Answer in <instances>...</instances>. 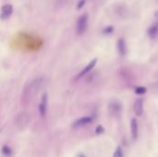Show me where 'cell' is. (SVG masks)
<instances>
[{"mask_svg": "<svg viewBox=\"0 0 158 157\" xmlns=\"http://www.w3.org/2000/svg\"><path fill=\"white\" fill-rule=\"evenodd\" d=\"M44 79L43 78H35L26 84L22 91V100L23 102H29L39 93L41 88L44 86Z\"/></svg>", "mask_w": 158, "mask_h": 157, "instance_id": "cell-1", "label": "cell"}, {"mask_svg": "<svg viewBox=\"0 0 158 157\" xmlns=\"http://www.w3.org/2000/svg\"><path fill=\"white\" fill-rule=\"evenodd\" d=\"M89 21V16L87 13L82 14L81 16L78 19L76 23V33L78 35H82L87 30Z\"/></svg>", "mask_w": 158, "mask_h": 157, "instance_id": "cell-2", "label": "cell"}, {"mask_svg": "<svg viewBox=\"0 0 158 157\" xmlns=\"http://www.w3.org/2000/svg\"><path fill=\"white\" fill-rule=\"evenodd\" d=\"M13 12V7L10 4H6L1 7L0 10V19L1 20H7Z\"/></svg>", "mask_w": 158, "mask_h": 157, "instance_id": "cell-3", "label": "cell"}, {"mask_svg": "<svg viewBox=\"0 0 158 157\" xmlns=\"http://www.w3.org/2000/svg\"><path fill=\"white\" fill-rule=\"evenodd\" d=\"M108 108L113 116L118 117V116H119L120 113H121V111H122V105L118 101H113L109 104Z\"/></svg>", "mask_w": 158, "mask_h": 157, "instance_id": "cell-4", "label": "cell"}, {"mask_svg": "<svg viewBox=\"0 0 158 157\" xmlns=\"http://www.w3.org/2000/svg\"><path fill=\"white\" fill-rule=\"evenodd\" d=\"M47 101H48V97H47V93H44L42 95V98H41V102L39 105V112L41 114V116L44 117L46 114V110H47Z\"/></svg>", "mask_w": 158, "mask_h": 157, "instance_id": "cell-5", "label": "cell"}, {"mask_svg": "<svg viewBox=\"0 0 158 157\" xmlns=\"http://www.w3.org/2000/svg\"><path fill=\"white\" fill-rule=\"evenodd\" d=\"M134 112L138 117H141L143 113V100L138 98L134 103Z\"/></svg>", "mask_w": 158, "mask_h": 157, "instance_id": "cell-6", "label": "cell"}, {"mask_svg": "<svg viewBox=\"0 0 158 157\" xmlns=\"http://www.w3.org/2000/svg\"><path fill=\"white\" fill-rule=\"evenodd\" d=\"M97 63V58H93L91 62H90L87 66H86L83 70H82V71H81V73L79 74L78 76V78H81V77H83V76H85L86 74H88L90 71H91L93 68L95 67V65Z\"/></svg>", "mask_w": 158, "mask_h": 157, "instance_id": "cell-7", "label": "cell"}, {"mask_svg": "<svg viewBox=\"0 0 158 157\" xmlns=\"http://www.w3.org/2000/svg\"><path fill=\"white\" fill-rule=\"evenodd\" d=\"M92 117H81L80 119L76 120L73 123V128H80V127H83V126H86L90 124L92 122Z\"/></svg>", "mask_w": 158, "mask_h": 157, "instance_id": "cell-8", "label": "cell"}, {"mask_svg": "<svg viewBox=\"0 0 158 157\" xmlns=\"http://www.w3.org/2000/svg\"><path fill=\"white\" fill-rule=\"evenodd\" d=\"M118 52L121 56H125L127 54V44L126 42L123 38H120V39L118 41Z\"/></svg>", "mask_w": 158, "mask_h": 157, "instance_id": "cell-9", "label": "cell"}, {"mask_svg": "<svg viewBox=\"0 0 158 157\" xmlns=\"http://www.w3.org/2000/svg\"><path fill=\"white\" fill-rule=\"evenodd\" d=\"M130 129H131V135L134 140L138 138V123L135 118H132L130 122Z\"/></svg>", "mask_w": 158, "mask_h": 157, "instance_id": "cell-10", "label": "cell"}, {"mask_svg": "<svg viewBox=\"0 0 158 157\" xmlns=\"http://www.w3.org/2000/svg\"><path fill=\"white\" fill-rule=\"evenodd\" d=\"M148 34L150 37L153 38V39L158 35V24L157 23L153 24L151 27H150L148 30Z\"/></svg>", "mask_w": 158, "mask_h": 157, "instance_id": "cell-11", "label": "cell"}, {"mask_svg": "<svg viewBox=\"0 0 158 157\" xmlns=\"http://www.w3.org/2000/svg\"><path fill=\"white\" fill-rule=\"evenodd\" d=\"M113 157H123V150L121 147H118L116 149Z\"/></svg>", "mask_w": 158, "mask_h": 157, "instance_id": "cell-12", "label": "cell"}, {"mask_svg": "<svg viewBox=\"0 0 158 157\" xmlns=\"http://www.w3.org/2000/svg\"><path fill=\"white\" fill-rule=\"evenodd\" d=\"M67 1V0H56V7H62L66 5V3Z\"/></svg>", "mask_w": 158, "mask_h": 157, "instance_id": "cell-13", "label": "cell"}, {"mask_svg": "<svg viewBox=\"0 0 158 157\" xmlns=\"http://www.w3.org/2000/svg\"><path fill=\"white\" fill-rule=\"evenodd\" d=\"M135 93L137 94H143L146 93V88L144 87H137L136 89H135Z\"/></svg>", "mask_w": 158, "mask_h": 157, "instance_id": "cell-14", "label": "cell"}, {"mask_svg": "<svg viewBox=\"0 0 158 157\" xmlns=\"http://www.w3.org/2000/svg\"><path fill=\"white\" fill-rule=\"evenodd\" d=\"M113 30H114V28H113V26H108V27H106V28L104 30L103 32L104 34H110V33L113 32Z\"/></svg>", "mask_w": 158, "mask_h": 157, "instance_id": "cell-15", "label": "cell"}, {"mask_svg": "<svg viewBox=\"0 0 158 157\" xmlns=\"http://www.w3.org/2000/svg\"><path fill=\"white\" fill-rule=\"evenodd\" d=\"M85 1H86V0H80V1H79V3H78L77 9H81V7L84 6V4H85Z\"/></svg>", "mask_w": 158, "mask_h": 157, "instance_id": "cell-16", "label": "cell"}, {"mask_svg": "<svg viewBox=\"0 0 158 157\" xmlns=\"http://www.w3.org/2000/svg\"><path fill=\"white\" fill-rule=\"evenodd\" d=\"M102 132L103 131V129H102V127H98V129H97V132Z\"/></svg>", "mask_w": 158, "mask_h": 157, "instance_id": "cell-17", "label": "cell"}, {"mask_svg": "<svg viewBox=\"0 0 158 157\" xmlns=\"http://www.w3.org/2000/svg\"><path fill=\"white\" fill-rule=\"evenodd\" d=\"M155 15V17H156V18H158V11H156Z\"/></svg>", "mask_w": 158, "mask_h": 157, "instance_id": "cell-18", "label": "cell"}]
</instances>
